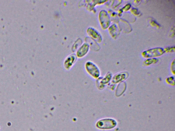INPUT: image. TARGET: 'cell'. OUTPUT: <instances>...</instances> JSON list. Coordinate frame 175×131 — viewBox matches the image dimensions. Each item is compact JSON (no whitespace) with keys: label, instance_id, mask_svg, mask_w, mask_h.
I'll return each instance as SVG.
<instances>
[{"label":"cell","instance_id":"obj_1","mask_svg":"<svg viewBox=\"0 0 175 131\" xmlns=\"http://www.w3.org/2000/svg\"><path fill=\"white\" fill-rule=\"evenodd\" d=\"M164 49L162 48H155L143 52L141 55L143 58L148 59L156 58L164 54Z\"/></svg>","mask_w":175,"mask_h":131},{"label":"cell","instance_id":"obj_2","mask_svg":"<svg viewBox=\"0 0 175 131\" xmlns=\"http://www.w3.org/2000/svg\"><path fill=\"white\" fill-rule=\"evenodd\" d=\"M86 72L94 79L98 78L100 76V70L98 67L93 62L88 61L85 65Z\"/></svg>","mask_w":175,"mask_h":131},{"label":"cell","instance_id":"obj_3","mask_svg":"<svg viewBox=\"0 0 175 131\" xmlns=\"http://www.w3.org/2000/svg\"><path fill=\"white\" fill-rule=\"evenodd\" d=\"M116 120L112 119H104L100 120L97 123L98 128L102 129H113L117 125Z\"/></svg>","mask_w":175,"mask_h":131},{"label":"cell","instance_id":"obj_4","mask_svg":"<svg viewBox=\"0 0 175 131\" xmlns=\"http://www.w3.org/2000/svg\"><path fill=\"white\" fill-rule=\"evenodd\" d=\"M99 20L103 29L106 30L109 27L111 23L110 17L106 11H101L99 14Z\"/></svg>","mask_w":175,"mask_h":131},{"label":"cell","instance_id":"obj_5","mask_svg":"<svg viewBox=\"0 0 175 131\" xmlns=\"http://www.w3.org/2000/svg\"><path fill=\"white\" fill-rule=\"evenodd\" d=\"M87 32L89 36L98 43H101L102 41V36L99 32L95 28L92 27H89L87 28Z\"/></svg>","mask_w":175,"mask_h":131},{"label":"cell","instance_id":"obj_6","mask_svg":"<svg viewBox=\"0 0 175 131\" xmlns=\"http://www.w3.org/2000/svg\"><path fill=\"white\" fill-rule=\"evenodd\" d=\"M90 49V45L87 42L82 44L77 50L76 55L77 58H82L85 56L88 53Z\"/></svg>","mask_w":175,"mask_h":131},{"label":"cell","instance_id":"obj_7","mask_svg":"<svg viewBox=\"0 0 175 131\" xmlns=\"http://www.w3.org/2000/svg\"><path fill=\"white\" fill-rule=\"evenodd\" d=\"M77 57L75 54H72L69 55L65 58L64 62V66L65 69L69 70L76 62Z\"/></svg>","mask_w":175,"mask_h":131},{"label":"cell","instance_id":"obj_8","mask_svg":"<svg viewBox=\"0 0 175 131\" xmlns=\"http://www.w3.org/2000/svg\"><path fill=\"white\" fill-rule=\"evenodd\" d=\"M108 30L111 36L113 38H115L117 36V28L115 24H113L112 25L108 27Z\"/></svg>","mask_w":175,"mask_h":131},{"label":"cell","instance_id":"obj_9","mask_svg":"<svg viewBox=\"0 0 175 131\" xmlns=\"http://www.w3.org/2000/svg\"><path fill=\"white\" fill-rule=\"evenodd\" d=\"M158 59L157 58H151L146 59L144 62V64L146 66L155 64L158 61Z\"/></svg>","mask_w":175,"mask_h":131},{"label":"cell","instance_id":"obj_10","mask_svg":"<svg viewBox=\"0 0 175 131\" xmlns=\"http://www.w3.org/2000/svg\"><path fill=\"white\" fill-rule=\"evenodd\" d=\"M175 47H168L165 48L164 49V52L168 53H173L175 52Z\"/></svg>","mask_w":175,"mask_h":131},{"label":"cell","instance_id":"obj_11","mask_svg":"<svg viewBox=\"0 0 175 131\" xmlns=\"http://www.w3.org/2000/svg\"><path fill=\"white\" fill-rule=\"evenodd\" d=\"M131 7V5L130 4H127L125 5L123 8L122 9V11L127 12L128 10L130 9Z\"/></svg>","mask_w":175,"mask_h":131},{"label":"cell","instance_id":"obj_12","mask_svg":"<svg viewBox=\"0 0 175 131\" xmlns=\"http://www.w3.org/2000/svg\"><path fill=\"white\" fill-rule=\"evenodd\" d=\"M171 72L173 73L174 75V74L175 72V59L173 60V61L171 63Z\"/></svg>","mask_w":175,"mask_h":131},{"label":"cell","instance_id":"obj_13","mask_svg":"<svg viewBox=\"0 0 175 131\" xmlns=\"http://www.w3.org/2000/svg\"><path fill=\"white\" fill-rule=\"evenodd\" d=\"M131 12L135 15L137 16L139 15V12L137 9H133L131 10Z\"/></svg>","mask_w":175,"mask_h":131},{"label":"cell","instance_id":"obj_14","mask_svg":"<svg viewBox=\"0 0 175 131\" xmlns=\"http://www.w3.org/2000/svg\"><path fill=\"white\" fill-rule=\"evenodd\" d=\"M151 25L153 27L155 26L157 28L159 27V26L158 24H157L155 21H151Z\"/></svg>","mask_w":175,"mask_h":131}]
</instances>
